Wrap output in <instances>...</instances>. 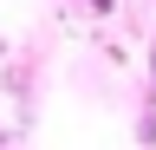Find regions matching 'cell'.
<instances>
[{"mask_svg":"<svg viewBox=\"0 0 156 150\" xmlns=\"http://www.w3.org/2000/svg\"><path fill=\"white\" fill-rule=\"evenodd\" d=\"M85 7H98V13H117V0H85Z\"/></svg>","mask_w":156,"mask_h":150,"instance_id":"2","label":"cell"},{"mask_svg":"<svg viewBox=\"0 0 156 150\" xmlns=\"http://www.w3.org/2000/svg\"><path fill=\"white\" fill-rule=\"evenodd\" d=\"M150 72H156V46H150Z\"/></svg>","mask_w":156,"mask_h":150,"instance_id":"3","label":"cell"},{"mask_svg":"<svg viewBox=\"0 0 156 150\" xmlns=\"http://www.w3.org/2000/svg\"><path fill=\"white\" fill-rule=\"evenodd\" d=\"M136 144H150V150H156V104L143 111V118H136Z\"/></svg>","mask_w":156,"mask_h":150,"instance_id":"1","label":"cell"}]
</instances>
